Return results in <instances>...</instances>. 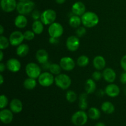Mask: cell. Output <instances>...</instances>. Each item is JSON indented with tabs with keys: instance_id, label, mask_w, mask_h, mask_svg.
<instances>
[{
	"instance_id": "6da1fadb",
	"label": "cell",
	"mask_w": 126,
	"mask_h": 126,
	"mask_svg": "<svg viewBox=\"0 0 126 126\" xmlns=\"http://www.w3.org/2000/svg\"><path fill=\"white\" fill-rule=\"evenodd\" d=\"M82 24L86 28H93L99 23V17L95 12L92 11L86 12L81 16Z\"/></svg>"
},
{
	"instance_id": "7a4b0ae2",
	"label": "cell",
	"mask_w": 126,
	"mask_h": 126,
	"mask_svg": "<svg viewBox=\"0 0 126 126\" xmlns=\"http://www.w3.org/2000/svg\"><path fill=\"white\" fill-rule=\"evenodd\" d=\"M35 4L31 0H27L25 1H19L17 2V12L19 14L27 15L32 13L34 11Z\"/></svg>"
},
{
	"instance_id": "3957f363",
	"label": "cell",
	"mask_w": 126,
	"mask_h": 126,
	"mask_svg": "<svg viewBox=\"0 0 126 126\" xmlns=\"http://www.w3.org/2000/svg\"><path fill=\"white\" fill-rule=\"evenodd\" d=\"M55 84L59 88L66 90L71 84V79L66 74L60 73L55 77Z\"/></svg>"
},
{
	"instance_id": "277c9868",
	"label": "cell",
	"mask_w": 126,
	"mask_h": 126,
	"mask_svg": "<svg viewBox=\"0 0 126 126\" xmlns=\"http://www.w3.org/2000/svg\"><path fill=\"white\" fill-rule=\"evenodd\" d=\"M88 114L84 110L78 111L71 116V122L75 126H82L86 124L88 120Z\"/></svg>"
},
{
	"instance_id": "5b68a950",
	"label": "cell",
	"mask_w": 126,
	"mask_h": 126,
	"mask_svg": "<svg viewBox=\"0 0 126 126\" xmlns=\"http://www.w3.org/2000/svg\"><path fill=\"white\" fill-rule=\"evenodd\" d=\"M57 18V14L54 10L47 9L41 13L40 20L44 25H50L55 22Z\"/></svg>"
},
{
	"instance_id": "8992f818",
	"label": "cell",
	"mask_w": 126,
	"mask_h": 126,
	"mask_svg": "<svg viewBox=\"0 0 126 126\" xmlns=\"http://www.w3.org/2000/svg\"><path fill=\"white\" fill-rule=\"evenodd\" d=\"M25 72L28 77L38 79L41 74V68L36 63H28L25 66Z\"/></svg>"
},
{
	"instance_id": "52a82bcc",
	"label": "cell",
	"mask_w": 126,
	"mask_h": 126,
	"mask_svg": "<svg viewBox=\"0 0 126 126\" xmlns=\"http://www.w3.org/2000/svg\"><path fill=\"white\" fill-rule=\"evenodd\" d=\"M38 82L41 86L44 87H47L52 86L55 82V78L54 75L50 72H45L41 73L40 76L38 78Z\"/></svg>"
},
{
	"instance_id": "ba28073f",
	"label": "cell",
	"mask_w": 126,
	"mask_h": 126,
	"mask_svg": "<svg viewBox=\"0 0 126 126\" xmlns=\"http://www.w3.org/2000/svg\"><path fill=\"white\" fill-rule=\"evenodd\" d=\"M64 29L63 26L59 22H54L49 26L48 33L50 37L59 38L62 36Z\"/></svg>"
},
{
	"instance_id": "9c48e42d",
	"label": "cell",
	"mask_w": 126,
	"mask_h": 126,
	"mask_svg": "<svg viewBox=\"0 0 126 126\" xmlns=\"http://www.w3.org/2000/svg\"><path fill=\"white\" fill-rule=\"evenodd\" d=\"M62 69L64 71H72L75 67L76 63L73 58L70 57H63L62 58L59 62Z\"/></svg>"
},
{
	"instance_id": "30bf717a",
	"label": "cell",
	"mask_w": 126,
	"mask_h": 126,
	"mask_svg": "<svg viewBox=\"0 0 126 126\" xmlns=\"http://www.w3.org/2000/svg\"><path fill=\"white\" fill-rule=\"evenodd\" d=\"M9 39L10 44L12 46H18L20 44H22L25 39L23 33L20 31H14L12 32L10 34Z\"/></svg>"
},
{
	"instance_id": "8fae6325",
	"label": "cell",
	"mask_w": 126,
	"mask_h": 126,
	"mask_svg": "<svg viewBox=\"0 0 126 126\" xmlns=\"http://www.w3.org/2000/svg\"><path fill=\"white\" fill-rule=\"evenodd\" d=\"M80 46L79 38L77 36H70L66 41V47L68 50L75 52L79 49Z\"/></svg>"
},
{
	"instance_id": "7c38bea8",
	"label": "cell",
	"mask_w": 126,
	"mask_h": 126,
	"mask_svg": "<svg viewBox=\"0 0 126 126\" xmlns=\"http://www.w3.org/2000/svg\"><path fill=\"white\" fill-rule=\"evenodd\" d=\"M105 92L108 97L114 98L118 97L120 94V89L119 86L116 84L109 83L105 89Z\"/></svg>"
},
{
	"instance_id": "4fadbf2b",
	"label": "cell",
	"mask_w": 126,
	"mask_h": 126,
	"mask_svg": "<svg viewBox=\"0 0 126 126\" xmlns=\"http://www.w3.org/2000/svg\"><path fill=\"white\" fill-rule=\"evenodd\" d=\"M16 0H1V9L5 12H11L17 8Z\"/></svg>"
},
{
	"instance_id": "5bb4252c",
	"label": "cell",
	"mask_w": 126,
	"mask_h": 126,
	"mask_svg": "<svg viewBox=\"0 0 126 126\" xmlns=\"http://www.w3.org/2000/svg\"><path fill=\"white\" fill-rule=\"evenodd\" d=\"M7 69L12 73H17L21 69V63L18 59L15 58L9 59L6 62Z\"/></svg>"
},
{
	"instance_id": "9a60e30c",
	"label": "cell",
	"mask_w": 126,
	"mask_h": 126,
	"mask_svg": "<svg viewBox=\"0 0 126 126\" xmlns=\"http://www.w3.org/2000/svg\"><path fill=\"white\" fill-rule=\"evenodd\" d=\"M13 112L11 110L2 109L0 111V119L5 124H10L13 120Z\"/></svg>"
},
{
	"instance_id": "2e32d148",
	"label": "cell",
	"mask_w": 126,
	"mask_h": 126,
	"mask_svg": "<svg viewBox=\"0 0 126 126\" xmlns=\"http://www.w3.org/2000/svg\"><path fill=\"white\" fill-rule=\"evenodd\" d=\"M102 73L103 79L108 83H113L116 78V73L111 68H105L103 70Z\"/></svg>"
},
{
	"instance_id": "e0dca14e",
	"label": "cell",
	"mask_w": 126,
	"mask_h": 126,
	"mask_svg": "<svg viewBox=\"0 0 126 126\" xmlns=\"http://www.w3.org/2000/svg\"><path fill=\"white\" fill-rule=\"evenodd\" d=\"M71 12L76 16L81 17L86 12V6L81 1H77L72 5Z\"/></svg>"
},
{
	"instance_id": "ac0fdd59",
	"label": "cell",
	"mask_w": 126,
	"mask_h": 126,
	"mask_svg": "<svg viewBox=\"0 0 126 126\" xmlns=\"http://www.w3.org/2000/svg\"><path fill=\"white\" fill-rule=\"evenodd\" d=\"M93 66L97 70H104L106 66V60L102 55H97L94 59Z\"/></svg>"
},
{
	"instance_id": "d6986e66",
	"label": "cell",
	"mask_w": 126,
	"mask_h": 126,
	"mask_svg": "<svg viewBox=\"0 0 126 126\" xmlns=\"http://www.w3.org/2000/svg\"><path fill=\"white\" fill-rule=\"evenodd\" d=\"M10 110L14 113H19L23 110V104L21 100L18 98H14L11 101L9 104Z\"/></svg>"
},
{
	"instance_id": "ffe728a7",
	"label": "cell",
	"mask_w": 126,
	"mask_h": 126,
	"mask_svg": "<svg viewBox=\"0 0 126 126\" xmlns=\"http://www.w3.org/2000/svg\"><path fill=\"white\" fill-rule=\"evenodd\" d=\"M36 59L39 63L43 64L49 60V54L45 49H39L36 53Z\"/></svg>"
},
{
	"instance_id": "44dd1931",
	"label": "cell",
	"mask_w": 126,
	"mask_h": 126,
	"mask_svg": "<svg viewBox=\"0 0 126 126\" xmlns=\"http://www.w3.org/2000/svg\"><path fill=\"white\" fill-rule=\"evenodd\" d=\"M28 23V20L25 15L18 14L14 20V25L17 28H24Z\"/></svg>"
},
{
	"instance_id": "7402d4cb",
	"label": "cell",
	"mask_w": 126,
	"mask_h": 126,
	"mask_svg": "<svg viewBox=\"0 0 126 126\" xmlns=\"http://www.w3.org/2000/svg\"><path fill=\"white\" fill-rule=\"evenodd\" d=\"M96 88H97V85L93 79L90 78L86 80L84 84V89L86 93L88 94H93L95 91Z\"/></svg>"
},
{
	"instance_id": "603a6c76",
	"label": "cell",
	"mask_w": 126,
	"mask_h": 126,
	"mask_svg": "<svg viewBox=\"0 0 126 126\" xmlns=\"http://www.w3.org/2000/svg\"><path fill=\"white\" fill-rule=\"evenodd\" d=\"M30 51V47L28 45L26 44H21L18 46L16 49V54L20 57H24Z\"/></svg>"
},
{
	"instance_id": "cb8c5ba5",
	"label": "cell",
	"mask_w": 126,
	"mask_h": 126,
	"mask_svg": "<svg viewBox=\"0 0 126 126\" xmlns=\"http://www.w3.org/2000/svg\"><path fill=\"white\" fill-rule=\"evenodd\" d=\"M69 25L71 26L72 28H78L80 27L81 24L82 23L81 20V17L76 15L73 14L69 18Z\"/></svg>"
},
{
	"instance_id": "d4e9b609",
	"label": "cell",
	"mask_w": 126,
	"mask_h": 126,
	"mask_svg": "<svg viewBox=\"0 0 126 126\" xmlns=\"http://www.w3.org/2000/svg\"><path fill=\"white\" fill-rule=\"evenodd\" d=\"M101 110H102V111H103L106 114H110L114 113V110H115V107L111 102L106 101L102 104Z\"/></svg>"
},
{
	"instance_id": "484cf974",
	"label": "cell",
	"mask_w": 126,
	"mask_h": 126,
	"mask_svg": "<svg viewBox=\"0 0 126 126\" xmlns=\"http://www.w3.org/2000/svg\"><path fill=\"white\" fill-rule=\"evenodd\" d=\"M44 25L41 20H34L32 24V30L36 34H41L44 31Z\"/></svg>"
},
{
	"instance_id": "4316f807",
	"label": "cell",
	"mask_w": 126,
	"mask_h": 126,
	"mask_svg": "<svg viewBox=\"0 0 126 126\" xmlns=\"http://www.w3.org/2000/svg\"><path fill=\"white\" fill-rule=\"evenodd\" d=\"M87 114L90 119L92 120H97L100 118L101 113L98 108L96 107H91L89 109Z\"/></svg>"
},
{
	"instance_id": "83f0119b",
	"label": "cell",
	"mask_w": 126,
	"mask_h": 126,
	"mask_svg": "<svg viewBox=\"0 0 126 126\" xmlns=\"http://www.w3.org/2000/svg\"><path fill=\"white\" fill-rule=\"evenodd\" d=\"M87 95L88 94H87L86 92H84L82 93L79 96V107L81 110H85L88 107V103H87Z\"/></svg>"
},
{
	"instance_id": "f1b7e54d",
	"label": "cell",
	"mask_w": 126,
	"mask_h": 126,
	"mask_svg": "<svg viewBox=\"0 0 126 126\" xmlns=\"http://www.w3.org/2000/svg\"><path fill=\"white\" fill-rule=\"evenodd\" d=\"M37 82L36 79L32 78H27L23 81V87L27 90H33L36 87Z\"/></svg>"
},
{
	"instance_id": "f546056e",
	"label": "cell",
	"mask_w": 126,
	"mask_h": 126,
	"mask_svg": "<svg viewBox=\"0 0 126 126\" xmlns=\"http://www.w3.org/2000/svg\"><path fill=\"white\" fill-rule=\"evenodd\" d=\"M89 63V59L87 55H82L79 57L76 61V64L80 67H86Z\"/></svg>"
},
{
	"instance_id": "4dcf8cb0",
	"label": "cell",
	"mask_w": 126,
	"mask_h": 126,
	"mask_svg": "<svg viewBox=\"0 0 126 126\" xmlns=\"http://www.w3.org/2000/svg\"><path fill=\"white\" fill-rule=\"evenodd\" d=\"M62 70V69L60 64L54 63L50 64V68H49V72H50L54 75H58L61 73Z\"/></svg>"
},
{
	"instance_id": "1f68e13d",
	"label": "cell",
	"mask_w": 126,
	"mask_h": 126,
	"mask_svg": "<svg viewBox=\"0 0 126 126\" xmlns=\"http://www.w3.org/2000/svg\"><path fill=\"white\" fill-rule=\"evenodd\" d=\"M78 98L77 94L75 91L72 90H69L66 93V99L70 103H73L76 102Z\"/></svg>"
},
{
	"instance_id": "d6a6232c",
	"label": "cell",
	"mask_w": 126,
	"mask_h": 126,
	"mask_svg": "<svg viewBox=\"0 0 126 126\" xmlns=\"http://www.w3.org/2000/svg\"><path fill=\"white\" fill-rule=\"evenodd\" d=\"M9 39L6 38L4 36H0V49L2 50H5L9 46Z\"/></svg>"
},
{
	"instance_id": "836d02e7",
	"label": "cell",
	"mask_w": 126,
	"mask_h": 126,
	"mask_svg": "<svg viewBox=\"0 0 126 126\" xmlns=\"http://www.w3.org/2000/svg\"><path fill=\"white\" fill-rule=\"evenodd\" d=\"M35 33L33 30H27L23 33L24 39L27 41H32L35 37Z\"/></svg>"
},
{
	"instance_id": "e575fe53",
	"label": "cell",
	"mask_w": 126,
	"mask_h": 126,
	"mask_svg": "<svg viewBox=\"0 0 126 126\" xmlns=\"http://www.w3.org/2000/svg\"><path fill=\"white\" fill-rule=\"evenodd\" d=\"M9 103V100L7 97L5 95H1L0 96V108L1 110L4 109Z\"/></svg>"
},
{
	"instance_id": "d590c367",
	"label": "cell",
	"mask_w": 126,
	"mask_h": 126,
	"mask_svg": "<svg viewBox=\"0 0 126 126\" xmlns=\"http://www.w3.org/2000/svg\"><path fill=\"white\" fill-rule=\"evenodd\" d=\"M86 32H87V30H86V27H79L76 29V36H77L78 38H81V37L84 36L86 34Z\"/></svg>"
},
{
	"instance_id": "8d00e7d4",
	"label": "cell",
	"mask_w": 126,
	"mask_h": 126,
	"mask_svg": "<svg viewBox=\"0 0 126 126\" xmlns=\"http://www.w3.org/2000/svg\"><path fill=\"white\" fill-rule=\"evenodd\" d=\"M102 78H103V73L99 70L94 71L92 75V78L94 81H100Z\"/></svg>"
},
{
	"instance_id": "74e56055",
	"label": "cell",
	"mask_w": 126,
	"mask_h": 126,
	"mask_svg": "<svg viewBox=\"0 0 126 126\" xmlns=\"http://www.w3.org/2000/svg\"><path fill=\"white\" fill-rule=\"evenodd\" d=\"M41 16V13L38 10H34L32 12V17L34 20H39Z\"/></svg>"
},
{
	"instance_id": "f35d334b",
	"label": "cell",
	"mask_w": 126,
	"mask_h": 126,
	"mask_svg": "<svg viewBox=\"0 0 126 126\" xmlns=\"http://www.w3.org/2000/svg\"><path fill=\"white\" fill-rule=\"evenodd\" d=\"M120 65L123 70L124 71H126V55H124L122 57V59H121Z\"/></svg>"
},
{
	"instance_id": "ab89813d",
	"label": "cell",
	"mask_w": 126,
	"mask_h": 126,
	"mask_svg": "<svg viewBox=\"0 0 126 126\" xmlns=\"http://www.w3.org/2000/svg\"><path fill=\"white\" fill-rule=\"evenodd\" d=\"M120 81L123 84H126V71L121 73L120 76Z\"/></svg>"
},
{
	"instance_id": "60d3db41",
	"label": "cell",
	"mask_w": 126,
	"mask_h": 126,
	"mask_svg": "<svg viewBox=\"0 0 126 126\" xmlns=\"http://www.w3.org/2000/svg\"><path fill=\"white\" fill-rule=\"evenodd\" d=\"M50 64L51 63H50V62H49V61L44 63L41 64L42 69L44 70H49V68H50Z\"/></svg>"
},
{
	"instance_id": "b9f144b4",
	"label": "cell",
	"mask_w": 126,
	"mask_h": 126,
	"mask_svg": "<svg viewBox=\"0 0 126 126\" xmlns=\"http://www.w3.org/2000/svg\"><path fill=\"white\" fill-rule=\"evenodd\" d=\"M49 42L51 44H57L58 42H59V39H58V38L50 37V38H49Z\"/></svg>"
},
{
	"instance_id": "7bdbcfd3",
	"label": "cell",
	"mask_w": 126,
	"mask_h": 126,
	"mask_svg": "<svg viewBox=\"0 0 126 126\" xmlns=\"http://www.w3.org/2000/svg\"><path fill=\"white\" fill-rule=\"evenodd\" d=\"M6 68H7L6 65H5L4 63L1 62V63H0V71H1V73H2L4 71H5V70H6Z\"/></svg>"
},
{
	"instance_id": "ee69618b",
	"label": "cell",
	"mask_w": 126,
	"mask_h": 126,
	"mask_svg": "<svg viewBox=\"0 0 126 126\" xmlns=\"http://www.w3.org/2000/svg\"><path fill=\"white\" fill-rule=\"evenodd\" d=\"M66 0H55V2L59 4H62L65 3Z\"/></svg>"
},
{
	"instance_id": "f6af8a7d",
	"label": "cell",
	"mask_w": 126,
	"mask_h": 126,
	"mask_svg": "<svg viewBox=\"0 0 126 126\" xmlns=\"http://www.w3.org/2000/svg\"><path fill=\"white\" fill-rule=\"evenodd\" d=\"M104 94H105V91H103V90L100 89L98 91V95L99 96H102L104 95Z\"/></svg>"
},
{
	"instance_id": "bcb514c9",
	"label": "cell",
	"mask_w": 126,
	"mask_h": 126,
	"mask_svg": "<svg viewBox=\"0 0 126 126\" xmlns=\"http://www.w3.org/2000/svg\"><path fill=\"white\" fill-rule=\"evenodd\" d=\"M4 57V53L2 52V50H0V62H2L3 60Z\"/></svg>"
},
{
	"instance_id": "7dc6e473",
	"label": "cell",
	"mask_w": 126,
	"mask_h": 126,
	"mask_svg": "<svg viewBox=\"0 0 126 126\" xmlns=\"http://www.w3.org/2000/svg\"><path fill=\"white\" fill-rule=\"evenodd\" d=\"M4 83V77L2 75H0V84L2 85Z\"/></svg>"
},
{
	"instance_id": "c3c4849f",
	"label": "cell",
	"mask_w": 126,
	"mask_h": 126,
	"mask_svg": "<svg viewBox=\"0 0 126 126\" xmlns=\"http://www.w3.org/2000/svg\"><path fill=\"white\" fill-rule=\"evenodd\" d=\"M4 27L2 25H0V34L2 35L4 33Z\"/></svg>"
},
{
	"instance_id": "681fc988",
	"label": "cell",
	"mask_w": 126,
	"mask_h": 126,
	"mask_svg": "<svg viewBox=\"0 0 126 126\" xmlns=\"http://www.w3.org/2000/svg\"><path fill=\"white\" fill-rule=\"evenodd\" d=\"M95 126H105V124L104 123L100 122V123H97V124H95Z\"/></svg>"
},
{
	"instance_id": "f907efd6",
	"label": "cell",
	"mask_w": 126,
	"mask_h": 126,
	"mask_svg": "<svg viewBox=\"0 0 126 126\" xmlns=\"http://www.w3.org/2000/svg\"><path fill=\"white\" fill-rule=\"evenodd\" d=\"M19 1H27V0H18Z\"/></svg>"
},
{
	"instance_id": "816d5d0a",
	"label": "cell",
	"mask_w": 126,
	"mask_h": 126,
	"mask_svg": "<svg viewBox=\"0 0 126 126\" xmlns=\"http://www.w3.org/2000/svg\"><path fill=\"white\" fill-rule=\"evenodd\" d=\"M125 94H126V88L125 89Z\"/></svg>"
}]
</instances>
